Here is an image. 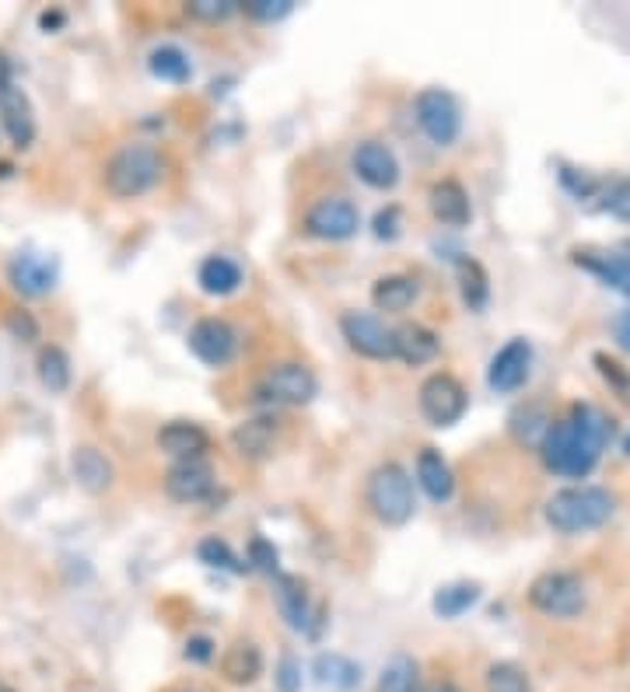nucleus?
<instances>
[{
	"instance_id": "obj_16",
	"label": "nucleus",
	"mask_w": 630,
	"mask_h": 692,
	"mask_svg": "<svg viewBox=\"0 0 630 692\" xmlns=\"http://www.w3.org/2000/svg\"><path fill=\"white\" fill-rule=\"evenodd\" d=\"M354 172L364 185H372V190H392L396 182H400V161H396L392 150L383 141H361L354 147Z\"/></svg>"
},
{
	"instance_id": "obj_48",
	"label": "nucleus",
	"mask_w": 630,
	"mask_h": 692,
	"mask_svg": "<svg viewBox=\"0 0 630 692\" xmlns=\"http://www.w3.org/2000/svg\"><path fill=\"white\" fill-rule=\"evenodd\" d=\"M421 692H462L456 682H449V679H441V682H431L427 689H421Z\"/></svg>"
},
{
	"instance_id": "obj_19",
	"label": "nucleus",
	"mask_w": 630,
	"mask_h": 692,
	"mask_svg": "<svg viewBox=\"0 0 630 692\" xmlns=\"http://www.w3.org/2000/svg\"><path fill=\"white\" fill-rule=\"evenodd\" d=\"M277 437H280L277 416H253V420H242V424L231 430V448H235L242 459L259 462L267 459V454H274Z\"/></svg>"
},
{
	"instance_id": "obj_26",
	"label": "nucleus",
	"mask_w": 630,
	"mask_h": 692,
	"mask_svg": "<svg viewBox=\"0 0 630 692\" xmlns=\"http://www.w3.org/2000/svg\"><path fill=\"white\" fill-rule=\"evenodd\" d=\"M417 294H421L417 277L392 274V277L375 280V287H372V305H375L378 312L400 315V312H407V308L413 305V301H417Z\"/></svg>"
},
{
	"instance_id": "obj_17",
	"label": "nucleus",
	"mask_w": 630,
	"mask_h": 692,
	"mask_svg": "<svg viewBox=\"0 0 630 692\" xmlns=\"http://www.w3.org/2000/svg\"><path fill=\"white\" fill-rule=\"evenodd\" d=\"M274 598L277 609L284 616V622L294 633H315L312 630V605H308V587L302 578H291V573H277L274 578Z\"/></svg>"
},
{
	"instance_id": "obj_30",
	"label": "nucleus",
	"mask_w": 630,
	"mask_h": 692,
	"mask_svg": "<svg viewBox=\"0 0 630 692\" xmlns=\"http://www.w3.org/2000/svg\"><path fill=\"white\" fill-rule=\"evenodd\" d=\"M196 280H201L204 294L228 298V294H235L242 287V269H239V263H231L228 256H207L201 263V274H196Z\"/></svg>"
},
{
	"instance_id": "obj_25",
	"label": "nucleus",
	"mask_w": 630,
	"mask_h": 692,
	"mask_svg": "<svg viewBox=\"0 0 630 692\" xmlns=\"http://www.w3.org/2000/svg\"><path fill=\"white\" fill-rule=\"evenodd\" d=\"M417 483H421V489L435 503L452 500V494H456L452 469H449V462L441 459V451H435V448H424L417 454Z\"/></svg>"
},
{
	"instance_id": "obj_33",
	"label": "nucleus",
	"mask_w": 630,
	"mask_h": 692,
	"mask_svg": "<svg viewBox=\"0 0 630 692\" xmlns=\"http://www.w3.org/2000/svg\"><path fill=\"white\" fill-rule=\"evenodd\" d=\"M147 66H152V74L158 81H169V84H186L193 77V63L179 46H158L155 53L147 57Z\"/></svg>"
},
{
	"instance_id": "obj_38",
	"label": "nucleus",
	"mask_w": 630,
	"mask_h": 692,
	"mask_svg": "<svg viewBox=\"0 0 630 692\" xmlns=\"http://www.w3.org/2000/svg\"><path fill=\"white\" fill-rule=\"evenodd\" d=\"M592 364H595V371H599L603 375V381L613 388V392H617L623 402H630V371L617 361V357H609V353H592Z\"/></svg>"
},
{
	"instance_id": "obj_4",
	"label": "nucleus",
	"mask_w": 630,
	"mask_h": 692,
	"mask_svg": "<svg viewBox=\"0 0 630 692\" xmlns=\"http://www.w3.org/2000/svg\"><path fill=\"white\" fill-rule=\"evenodd\" d=\"M364 497H368L372 514L389 529L407 525L413 518V508H417V500H413V479L407 476V469L400 462H383L378 469H372Z\"/></svg>"
},
{
	"instance_id": "obj_13",
	"label": "nucleus",
	"mask_w": 630,
	"mask_h": 692,
	"mask_svg": "<svg viewBox=\"0 0 630 692\" xmlns=\"http://www.w3.org/2000/svg\"><path fill=\"white\" fill-rule=\"evenodd\" d=\"M8 277L14 283V291H22L28 298H43L57 287L60 280V263L53 256H43V252H19L8 266Z\"/></svg>"
},
{
	"instance_id": "obj_42",
	"label": "nucleus",
	"mask_w": 630,
	"mask_h": 692,
	"mask_svg": "<svg viewBox=\"0 0 630 692\" xmlns=\"http://www.w3.org/2000/svg\"><path fill=\"white\" fill-rule=\"evenodd\" d=\"M8 332L14 336V340L32 343V340H39V323L32 318V312L14 308V312L8 315Z\"/></svg>"
},
{
	"instance_id": "obj_41",
	"label": "nucleus",
	"mask_w": 630,
	"mask_h": 692,
	"mask_svg": "<svg viewBox=\"0 0 630 692\" xmlns=\"http://www.w3.org/2000/svg\"><path fill=\"white\" fill-rule=\"evenodd\" d=\"M242 11L256 22H280L294 11V0H242Z\"/></svg>"
},
{
	"instance_id": "obj_11",
	"label": "nucleus",
	"mask_w": 630,
	"mask_h": 692,
	"mask_svg": "<svg viewBox=\"0 0 630 692\" xmlns=\"http://www.w3.org/2000/svg\"><path fill=\"white\" fill-rule=\"evenodd\" d=\"M190 350L196 361H204L207 367H225L235 361L239 353V329L228 323V318H201L190 329Z\"/></svg>"
},
{
	"instance_id": "obj_34",
	"label": "nucleus",
	"mask_w": 630,
	"mask_h": 692,
	"mask_svg": "<svg viewBox=\"0 0 630 692\" xmlns=\"http://www.w3.org/2000/svg\"><path fill=\"white\" fill-rule=\"evenodd\" d=\"M378 692H421L417 661L407 654H396L383 668V675H378Z\"/></svg>"
},
{
	"instance_id": "obj_23",
	"label": "nucleus",
	"mask_w": 630,
	"mask_h": 692,
	"mask_svg": "<svg viewBox=\"0 0 630 692\" xmlns=\"http://www.w3.org/2000/svg\"><path fill=\"white\" fill-rule=\"evenodd\" d=\"M71 472H74L77 486L88 489V494H106V489L112 486V479H116L112 462H109L98 448H92V445L74 448V454H71Z\"/></svg>"
},
{
	"instance_id": "obj_7",
	"label": "nucleus",
	"mask_w": 630,
	"mask_h": 692,
	"mask_svg": "<svg viewBox=\"0 0 630 692\" xmlns=\"http://www.w3.org/2000/svg\"><path fill=\"white\" fill-rule=\"evenodd\" d=\"M413 112H417V126L424 130V137L438 147H452L459 141L462 130V109L456 102L452 92L445 88H424L413 102Z\"/></svg>"
},
{
	"instance_id": "obj_37",
	"label": "nucleus",
	"mask_w": 630,
	"mask_h": 692,
	"mask_svg": "<svg viewBox=\"0 0 630 692\" xmlns=\"http://www.w3.org/2000/svg\"><path fill=\"white\" fill-rule=\"evenodd\" d=\"M196 556H201V563L218 567V570H231V573H242L249 567V563H239V556L231 553V546L225 543V538H218V535L204 538V543L196 546Z\"/></svg>"
},
{
	"instance_id": "obj_5",
	"label": "nucleus",
	"mask_w": 630,
	"mask_h": 692,
	"mask_svg": "<svg viewBox=\"0 0 630 692\" xmlns=\"http://www.w3.org/2000/svg\"><path fill=\"white\" fill-rule=\"evenodd\" d=\"M319 396V378L315 371L298 364V361H284L267 367V375L256 385V399L267 402V406H308V402Z\"/></svg>"
},
{
	"instance_id": "obj_14",
	"label": "nucleus",
	"mask_w": 630,
	"mask_h": 692,
	"mask_svg": "<svg viewBox=\"0 0 630 692\" xmlns=\"http://www.w3.org/2000/svg\"><path fill=\"white\" fill-rule=\"evenodd\" d=\"M165 494L179 503H201L214 494V469L207 459H182L165 472Z\"/></svg>"
},
{
	"instance_id": "obj_51",
	"label": "nucleus",
	"mask_w": 630,
	"mask_h": 692,
	"mask_svg": "<svg viewBox=\"0 0 630 692\" xmlns=\"http://www.w3.org/2000/svg\"><path fill=\"white\" fill-rule=\"evenodd\" d=\"M623 451L630 454V434H627V441H623Z\"/></svg>"
},
{
	"instance_id": "obj_8",
	"label": "nucleus",
	"mask_w": 630,
	"mask_h": 692,
	"mask_svg": "<svg viewBox=\"0 0 630 692\" xmlns=\"http://www.w3.org/2000/svg\"><path fill=\"white\" fill-rule=\"evenodd\" d=\"M467 410H470V396L456 375L438 371V375H431L421 385V413L431 427H456L459 420L467 416Z\"/></svg>"
},
{
	"instance_id": "obj_24",
	"label": "nucleus",
	"mask_w": 630,
	"mask_h": 692,
	"mask_svg": "<svg viewBox=\"0 0 630 692\" xmlns=\"http://www.w3.org/2000/svg\"><path fill=\"white\" fill-rule=\"evenodd\" d=\"M438 350H441L438 332H431L421 323H407V326L396 329V357H400L403 364H410V367L431 364L438 357Z\"/></svg>"
},
{
	"instance_id": "obj_45",
	"label": "nucleus",
	"mask_w": 630,
	"mask_h": 692,
	"mask_svg": "<svg viewBox=\"0 0 630 692\" xmlns=\"http://www.w3.org/2000/svg\"><path fill=\"white\" fill-rule=\"evenodd\" d=\"M186 661H196V665H204V661H210L214 657V640L210 636H190L186 640Z\"/></svg>"
},
{
	"instance_id": "obj_44",
	"label": "nucleus",
	"mask_w": 630,
	"mask_h": 692,
	"mask_svg": "<svg viewBox=\"0 0 630 692\" xmlns=\"http://www.w3.org/2000/svg\"><path fill=\"white\" fill-rule=\"evenodd\" d=\"M277 689L280 692H298V689H302V665H298L291 654L280 657V665H277Z\"/></svg>"
},
{
	"instance_id": "obj_27",
	"label": "nucleus",
	"mask_w": 630,
	"mask_h": 692,
	"mask_svg": "<svg viewBox=\"0 0 630 692\" xmlns=\"http://www.w3.org/2000/svg\"><path fill=\"white\" fill-rule=\"evenodd\" d=\"M221 675L231 685H253L259 675H263V654L256 644H249V640H239V644H231L221 657Z\"/></svg>"
},
{
	"instance_id": "obj_47",
	"label": "nucleus",
	"mask_w": 630,
	"mask_h": 692,
	"mask_svg": "<svg viewBox=\"0 0 630 692\" xmlns=\"http://www.w3.org/2000/svg\"><path fill=\"white\" fill-rule=\"evenodd\" d=\"M39 25H43L46 32H49V28H60V25H63V14H60V11H43V14H39Z\"/></svg>"
},
{
	"instance_id": "obj_10",
	"label": "nucleus",
	"mask_w": 630,
	"mask_h": 692,
	"mask_svg": "<svg viewBox=\"0 0 630 692\" xmlns=\"http://www.w3.org/2000/svg\"><path fill=\"white\" fill-rule=\"evenodd\" d=\"M361 228V214L347 196H326L305 214V231L319 242H347Z\"/></svg>"
},
{
	"instance_id": "obj_18",
	"label": "nucleus",
	"mask_w": 630,
	"mask_h": 692,
	"mask_svg": "<svg viewBox=\"0 0 630 692\" xmlns=\"http://www.w3.org/2000/svg\"><path fill=\"white\" fill-rule=\"evenodd\" d=\"M0 120H4V130L14 147H28L36 141V120H32L28 95L8 81H0Z\"/></svg>"
},
{
	"instance_id": "obj_3",
	"label": "nucleus",
	"mask_w": 630,
	"mask_h": 692,
	"mask_svg": "<svg viewBox=\"0 0 630 692\" xmlns=\"http://www.w3.org/2000/svg\"><path fill=\"white\" fill-rule=\"evenodd\" d=\"M161 179V155L152 144H126L106 165V190L116 199H134L155 190Z\"/></svg>"
},
{
	"instance_id": "obj_6",
	"label": "nucleus",
	"mask_w": 630,
	"mask_h": 692,
	"mask_svg": "<svg viewBox=\"0 0 630 692\" xmlns=\"http://www.w3.org/2000/svg\"><path fill=\"white\" fill-rule=\"evenodd\" d=\"M529 605L550 619H574L585 609V584L578 573L546 570L529 584Z\"/></svg>"
},
{
	"instance_id": "obj_15",
	"label": "nucleus",
	"mask_w": 630,
	"mask_h": 692,
	"mask_svg": "<svg viewBox=\"0 0 630 692\" xmlns=\"http://www.w3.org/2000/svg\"><path fill=\"white\" fill-rule=\"evenodd\" d=\"M571 259H574V266H582L585 274L599 277L606 287H613V291L630 298V242H623L617 248H603V252L578 248Z\"/></svg>"
},
{
	"instance_id": "obj_20",
	"label": "nucleus",
	"mask_w": 630,
	"mask_h": 692,
	"mask_svg": "<svg viewBox=\"0 0 630 692\" xmlns=\"http://www.w3.org/2000/svg\"><path fill=\"white\" fill-rule=\"evenodd\" d=\"M554 424L557 420L550 416V410H546L543 402H522V406H516L508 416V434L516 445L540 451Z\"/></svg>"
},
{
	"instance_id": "obj_31",
	"label": "nucleus",
	"mask_w": 630,
	"mask_h": 692,
	"mask_svg": "<svg viewBox=\"0 0 630 692\" xmlns=\"http://www.w3.org/2000/svg\"><path fill=\"white\" fill-rule=\"evenodd\" d=\"M456 274H459V294H462V305L470 312H484L490 305V277L484 263H476L470 256H462L456 263Z\"/></svg>"
},
{
	"instance_id": "obj_39",
	"label": "nucleus",
	"mask_w": 630,
	"mask_h": 692,
	"mask_svg": "<svg viewBox=\"0 0 630 692\" xmlns=\"http://www.w3.org/2000/svg\"><path fill=\"white\" fill-rule=\"evenodd\" d=\"M186 11L193 14L196 22H225L235 11H242V0H190Z\"/></svg>"
},
{
	"instance_id": "obj_28",
	"label": "nucleus",
	"mask_w": 630,
	"mask_h": 692,
	"mask_svg": "<svg viewBox=\"0 0 630 692\" xmlns=\"http://www.w3.org/2000/svg\"><path fill=\"white\" fill-rule=\"evenodd\" d=\"M484 595V587L476 581H452V584H441L435 591V598H431V609H435L438 619H459L467 616L473 605Z\"/></svg>"
},
{
	"instance_id": "obj_46",
	"label": "nucleus",
	"mask_w": 630,
	"mask_h": 692,
	"mask_svg": "<svg viewBox=\"0 0 630 692\" xmlns=\"http://www.w3.org/2000/svg\"><path fill=\"white\" fill-rule=\"evenodd\" d=\"M613 332H617V340L623 350H630V312L617 315V323H613Z\"/></svg>"
},
{
	"instance_id": "obj_35",
	"label": "nucleus",
	"mask_w": 630,
	"mask_h": 692,
	"mask_svg": "<svg viewBox=\"0 0 630 692\" xmlns=\"http://www.w3.org/2000/svg\"><path fill=\"white\" fill-rule=\"evenodd\" d=\"M592 199H599L595 210L620 217V221H630V179H603L599 193H595Z\"/></svg>"
},
{
	"instance_id": "obj_50",
	"label": "nucleus",
	"mask_w": 630,
	"mask_h": 692,
	"mask_svg": "<svg viewBox=\"0 0 630 692\" xmlns=\"http://www.w3.org/2000/svg\"><path fill=\"white\" fill-rule=\"evenodd\" d=\"M0 692H14V689H11V685H8L4 679H0Z\"/></svg>"
},
{
	"instance_id": "obj_1",
	"label": "nucleus",
	"mask_w": 630,
	"mask_h": 692,
	"mask_svg": "<svg viewBox=\"0 0 630 692\" xmlns=\"http://www.w3.org/2000/svg\"><path fill=\"white\" fill-rule=\"evenodd\" d=\"M609 441H613V420L599 406H592V402H578L568 416L550 427L540 454L554 476L585 479L599 465V454Z\"/></svg>"
},
{
	"instance_id": "obj_12",
	"label": "nucleus",
	"mask_w": 630,
	"mask_h": 692,
	"mask_svg": "<svg viewBox=\"0 0 630 692\" xmlns=\"http://www.w3.org/2000/svg\"><path fill=\"white\" fill-rule=\"evenodd\" d=\"M529 371H533V343L519 336V340H508L494 353V361L487 367V385L501 396L519 392L529 381Z\"/></svg>"
},
{
	"instance_id": "obj_32",
	"label": "nucleus",
	"mask_w": 630,
	"mask_h": 692,
	"mask_svg": "<svg viewBox=\"0 0 630 692\" xmlns=\"http://www.w3.org/2000/svg\"><path fill=\"white\" fill-rule=\"evenodd\" d=\"M36 371H39L43 388H49L53 396L68 392V388H71V357L60 347H43L39 361H36Z\"/></svg>"
},
{
	"instance_id": "obj_49",
	"label": "nucleus",
	"mask_w": 630,
	"mask_h": 692,
	"mask_svg": "<svg viewBox=\"0 0 630 692\" xmlns=\"http://www.w3.org/2000/svg\"><path fill=\"white\" fill-rule=\"evenodd\" d=\"M11 172H14V168H11V165H8V161H0V179H8V175H11Z\"/></svg>"
},
{
	"instance_id": "obj_21",
	"label": "nucleus",
	"mask_w": 630,
	"mask_h": 692,
	"mask_svg": "<svg viewBox=\"0 0 630 692\" xmlns=\"http://www.w3.org/2000/svg\"><path fill=\"white\" fill-rule=\"evenodd\" d=\"M431 214H435L445 228H467L473 221V207H470V193L462 190V182L441 179L431 185Z\"/></svg>"
},
{
	"instance_id": "obj_2",
	"label": "nucleus",
	"mask_w": 630,
	"mask_h": 692,
	"mask_svg": "<svg viewBox=\"0 0 630 692\" xmlns=\"http://www.w3.org/2000/svg\"><path fill=\"white\" fill-rule=\"evenodd\" d=\"M546 525L560 535H582L592 529H603L617 514V497L603 486H568L546 500Z\"/></svg>"
},
{
	"instance_id": "obj_29",
	"label": "nucleus",
	"mask_w": 630,
	"mask_h": 692,
	"mask_svg": "<svg viewBox=\"0 0 630 692\" xmlns=\"http://www.w3.org/2000/svg\"><path fill=\"white\" fill-rule=\"evenodd\" d=\"M312 675L323 689H337V692H351L361 685V668L343 654H319L312 661Z\"/></svg>"
},
{
	"instance_id": "obj_36",
	"label": "nucleus",
	"mask_w": 630,
	"mask_h": 692,
	"mask_svg": "<svg viewBox=\"0 0 630 692\" xmlns=\"http://www.w3.org/2000/svg\"><path fill=\"white\" fill-rule=\"evenodd\" d=\"M487 692H533V685H529V675L519 665L497 661L487 668Z\"/></svg>"
},
{
	"instance_id": "obj_43",
	"label": "nucleus",
	"mask_w": 630,
	"mask_h": 692,
	"mask_svg": "<svg viewBox=\"0 0 630 692\" xmlns=\"http://www.w3.org/2000/svg\"><path fill=\"white\" fill-rule=\"evenodd\" d=\"M372 231H375L378 242H396V239H400V207L378 210L375 221H372Z\"/></svg>"
},
{
	"instance_id": "obj_22",
	"label": "nucleus",
	"mask_w": 630,
	"mask_h": 692,
	"mask_svg": "<svg viewBox=\"0 0 630 692\" xmlns=\"http://www.w3.org/2000/svg\"><path fill=\"white\" fill-rule=\"evenodd\" d=\"M158 448L165 454H172L175 462L182 459H204L210 448V434L201 424H186V420H175V424H165L158 430Z\"/></svg>"
},
{
	"instance_id": "obj_40",
	"label": "nucleus",
	"mask_w": 630,
	"mask_h": 692,
	"mask_svg": "<svg viewBox=\"0 0 630 692\" xmlns=\"http://www.w3.org/2000/svg\"><path fill=\"white\" fill-rule=\"evenodd\" d=\"M249 567H256L259 573H270V578H277L280 573V553L274 543H267L263 535H256L253 543H249Z\"/></svg>"
},
{
	"instance_id": "obj_9",
	"label": "nucleus",
	"mask_w": 630,
	"mask_h": 692,
	"mask_svg": "<svg viewBox=\"0 0 630 692\" xmlns=\"http://www.w3.org/2000/svg\"><path fill=\"white\" fill-rule=\"evenodd\" d=\"M340 332L347 347L368 361H392L396 357V329L386 326V318L372 312H343Z\"/></svg>"
}]
</instances>
